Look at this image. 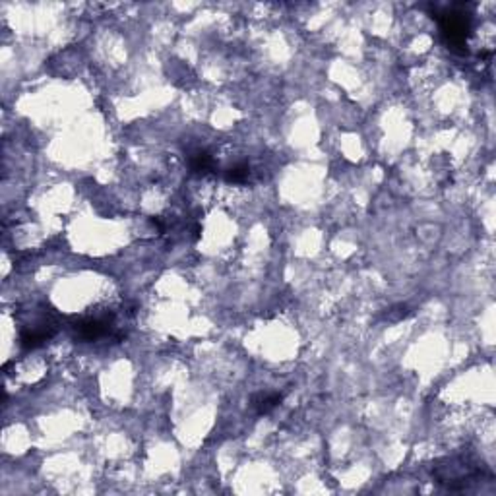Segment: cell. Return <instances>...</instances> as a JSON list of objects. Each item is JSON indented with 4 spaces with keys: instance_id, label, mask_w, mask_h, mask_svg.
I'll return each mask as SVG.
<instances>
[{
    "instance_id": "277c9868",
    "label": "cell",
    "mask_w": 496,
    "mask_h": 496,
    "mask_svg": "<svg viewBox=\"0 0 496 496\" xmlns=\"http://www.w3.org/2000/svg\"><path fill=\"white\" fill-rule=\"evenodd\" d=\"M55 333V326L50 322H37L36 326L26 328L21 332V345L26 349H36Z\"/></svg>"
},
{
    "instance_id": "3957f363",
    "label": "cell",
    "mask_w": 496,
    "mask_h": 496,
    "mask_svg": "<svg viewBox=\"0 0 496 496\" xmlns=\"http://www.w3.org/2000/svg\"><path fill=\"white\" fill-rule=\"evenodd\" d=\"M111 326H113V318L111 316H95V318L80 320L78 324H76V333H78L80 340L93 341L107 335Z\"/></svg>"
},
{
    "instance_id": "8992f818",
    "label": "cell",
    "mask_w": 496,
    "mask_h": 496,
    "mask_svg": "<svg viewBox=\"0 0 496 496\" xmlns=\"http://www.w3.org/2000/svg\"><path fill=\"white\" fill-rule=\"evenodd\" d=\"M213 169V157L207 151H196L190 157V171L196 175H206Z\"/></svg>"
},
{
    "instance_id": "6da1fadb",
    "label": "cell",
    "mask_w": 496,
    "mask_h": 496,
    "mask_svg": "<svg viewBox=\"0 0 496 496\" xmlns=\"http://www.w3.org/2000/svg\"><path fill=\"white\" fill-rule=\"evenodd\" d=\"M434 475L438 479V482L446 485L448 489H461L468 487L469 482H473V479L482 475V463H473L471 460H463V458H454L448 460L444 465H438L434 469Z\"/></svg>"
},
{
    "instance_id": "7a4b0ae2",
    "label": "cell",
    "mask_w": 496,
    "mask_h": 496,
    "mask_svg": "<svg viewBox=\"0 0 496 496\" xmlns=\"http://www.w3.org/2000/svg\"><path fill=\"white\" fill-rule=\"evenodd\" d=\"M440 20V29H442V36L446 39L448 47L452 49H460L465 45V39L469 36V18L463 12H455V10H450V12H442L438 14Z\"/></svg>"
},
{
    "instance_id": "52a82bcc",
    "label": "cell",
    "mask_w": 496,
    "mask_h": 496,
    "mask_svg": "<svg viewBox=\"0 0 496 496\" xmlns=\"http://www.w3.org/2000/svg\"><path fill=\"white\" fill-rule=\"evenodd\" d=\"M247 178H248V165L244 163L233 165V167H229V169L225 171V180H227V183H244Z\"/></svg>"
},
{
    "instance_id": "5b68a950",
    "label": "cell",
    "mask_w": 496,
    "mask_h": 496,
    "mask_svg": "<svg viewBox=\"0 0 496 496\" xmlns=\"http://www.w3.org/2000/svg\"><path fill=\"white\" fill-rule=\"evenodd\" d=\"M281 401H284V394H279V392H266V394L254 396L252 407H254L258 415H268V413L271 411V409H276Z\"/></svg>"
}]
</instances>
